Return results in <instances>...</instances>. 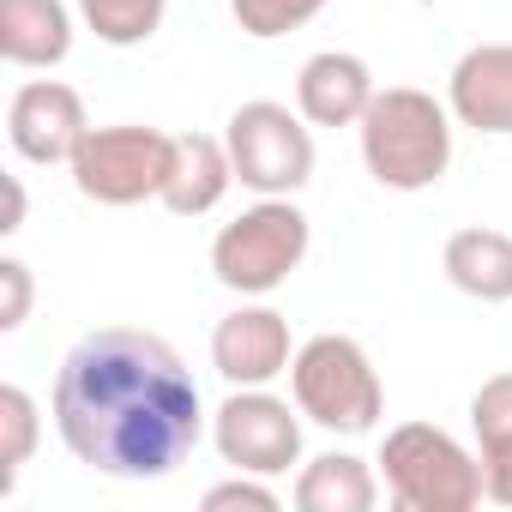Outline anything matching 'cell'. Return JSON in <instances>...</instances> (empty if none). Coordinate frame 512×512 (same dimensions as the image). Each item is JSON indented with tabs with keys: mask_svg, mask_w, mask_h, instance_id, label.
I'll use <instances>...</instances> for the list:
<instances>
[{
	"mask_svg": "<svg viewBox=\"0 0 512 512\" xmlns=\"http://www.w3.org/2000/svg\"><path fill=\"white\" fill-rule=\"evenodd\" d=\"M163 13H169V0H79L85 31H91L97 43H109V49H139V43H151L157 25H163Z\"/></svg>",
	"mask_w": 512,
	"mask_h": 512,
	"instance_id": "obj_18",
	"label": "cell"
},
{
	"mask_svg": "<svg viewBox=\"0 0 512 512\" xmlns=\"http://www.w3.org/2000/svg\"><path fill=\"white\" fill-rule=\"evenodd\" d=\"M85 133H91L85 97L61 79H31L7 103V139L25 163H73Z\"/></svg>",
	"mask_w": 512,
	"mask_h": 512,
	"instance_id": "obj_9",
	"label": "cell"
},
{
	"mask_svg": "<svg viewBox=\"0 0 512 512\" xmlns=\"http://www.w3.org/2000/svg\"><path fill=\"white\" fill-rule=\"evenodd\" d=\"M229 187H235L229 145L211 139V133H181V139H175V169H169V187H163V211H175V217H205V211L223 205Z\"/></svg>",
	"mask_w": 512,
	"mask_h": 512,
	"instance_id": "obj_13",
	"label": "cell"
},
{
	"mask_svg": "<svg viewBox=\"0 0 512 512\" xmlns=\"http://www.w3.org/2000/svg\"><path fill=\"white\" fill-rule=\"evenodd\" d=\"M211 446L229 470L284 476L290 464H302V410L266 386H229L211 416Z\"/></svg>",
	"mask_w": 512,
	"mask_h": 512,
	"instance_id": "obj_8",
	"label": "cell"
},
{
	"mask_svg": "<svg viewBox=\"0 0 512 512\" xmlns=\"http://www.w3.org/2000/svg\"><path fill=\"white\" fill-rule=\"evenodd\" d=\"M470 434L482 464V500L512 506V374H488L470 398Z\"/></svg>",
	"mask_w": 512,
	"mask_h": 512,
	"instance_id": "obj_16",
	"label": "cell"
},
{
	"mask_svg": "<svg viewBox=\"0 0 512 512\" xmlns=\"http://www.w3.org/2000/svg\"><path fill=\"white\" fill-rule=\"evenodd\" d=\"M199 506H205V512H278V488H272V476H247V470H235L229 482L205 488Z\"/></svg>",
	"mask_w": 512,
	"mask_h": 512,
	"instance_id": "obj_21",
	"label": "cell"
},
{
	"mask_svg": "<svg viewBox=\"0 0 512 512\" xmlns=\"http://www.w3.org/2000/svg\"><path fill=\"white\" fill-rule=\"evenodd\" d=\"M386 494L404 512H470L482 506V464L434 422H398L380 446Z\"/></svg>",
	"mask_w": 512,
	"mask_h": 512,
	"instance_id": "obj_5",
	"label": "cell"
},
{
	"mask_svg": "<svg viewBox=\"0 0 512 512\" xmlns=\"http://www.w3.org/2000/svg\"><path fill=\"white\" fill-rule=\"evenodd\" d=\"M0 55L13 67H61L73 55L67 0H0Z\"/></svg>",
	"mask_w": 512,
	"mask_h": 512,
	"instance_id": "obj_15",
	"label": "cell"
},
{
	"mask_svg": "<svg viewBox=\"0 0 512 512\" xmlns=\"http://www.w3.org/2000/svg\"><path fill=\"white\" fill-rule=\"evenodd\" d=\"M223 145H229L235 181L260 199H290L314 181V133L290 103H272V97L241 103L223 127Z\"/></svg>",
	"mask_w": 512,
	"mask_h": 512,
	"instance_id": "obj_6",
	"label": "cell"
},
{
	"mask_svg": "<svg viewBox=\"0 0 512 512\" xmlns=\"http://www.w3.org/2000/svg\"><path fill=\"white\" fill-rule=\"evenodd\" d=\"M229 13H235V25L247 37L272 43V37H290L302 25H314L326 13V0H229Z\"/></svg>",
	"mask_w": 512,
	"mask_h": 512,
	"instance_id": "obj_20",
	"label": "cell"
},
{
	"mask_svg": "<svg viewBox=\"0 0 512 512\" xmlns=\"http://www.w3.org/2000/svg\"><path fill=\"white\" fill-rule=\"evenodd\" d=\"M440 266H446V284L470 302H512V235L506 229H458L446 235V253H440Z\"/></svg>",
	"mask_w": 512,
	"mask_h": 512,
	"instance_id": "obj_14",
	"label": "cell"
},
{
	"mask_svg": "<svg viewBox=\"0 0 512 512\" xmlns=\"http://www.w3.org/2000/svg\"><path fill=\"white\" fill-rule=\"evenodd\" d=\"M446 109L458 127L512 139V43H476L446 79Z\"/></svg>",
	"mask_w": 512,
	"mask_h": 512,
	"instance_id": "obj_11",
	"label": "cell"
},
{
	"mask_svg": "<svg viewBox=\"0 0 512 512\" xmlns=\"http://www.w3.org/2000/svg\"><path fill=\"white\" fill-rule=\"evenodd\" d=\"M37 398L25 386H0V494H13L19 488V470L31 464L37 452Z\"/></svg>",
	"mask_w": 512,
	"mask_h": 512,
	"instance_id": "obj_19",
	"label": "cell"
},
{
	"mask_svg": "<svg viewBox=\"0 0 512 512\" xmlns=\"http://www.w3.org/2000/svg\"><path fill=\"white\" fill-rule=\"evenodd\" d=\"M362 163L380 187L392 193H422L446 175L452 163V109L434 103L416 85H386L374 91L362 115Z\"/></svg>",
	"mask_w": 512,
	"mask_h": 512,
	"instance_id": "obj_2",
	"label": "cell"
},
{
	"mask_svg": "<svg viewBox=\"0 0 512 512\" xmlns=\"http://www.w3.org/2000/svg\"><path fill=\"white\" fill-rule=\"evenodd\" d=\"M73 187L91 205H145L163 199L175 169V133L157 127H91L73 151Z\"/></svg>",
	"mask_w": 512,
	"mask_h": 512,
	"instance_id": "obj_7",
	"label": "cell"
},
{
	"mask_svg": "<svg viewBox=\"0 0 512 512\" xmlns=\"http://www.w3.org/2000/svg\"><path fill=\"white\" fill-rule=\"evenodd\" d=\"M290 362V320L278 308L253 302L211 326V368L223 374V386H272L278 374H290Z\"/></svg>",
	"mask_w": 512,
	"mask_h": 512,
	"instance_id": "obj_10",
	"label": "cell"
},
{
	"mask_svg": "<svg viewBox=\"0 0 512 512\" xmlns=\"http://www.w3.org/2000/svg\"><path fill=\"white\" fill-rule=\"evenodd\" d=\"M55 428L67 452L121 482H157L199 446L205 404L187 362L139 326L85 332L55 374Z\"/></svg>",
	"mask_w": 512,
	"mask_h": 512,
	"instance_id": "obj_1",
	"label": "cell"
},
{
	"mask_svg": "<svg viewBox=\"0 0 512 512\" xmlns=\"http://www.w3.org/2000/svg\"><path fill=\"white\" fill-rule=\"evenodd\" d=\"M374 500H380V482L350 452H320L296 476V506L302 512H368Z\"/></svg>",
	"mask_w": 512,
	"mask_h": 512,
	"instance_id": "obj_17",
	"label": "cell"
},
{
	"mask_svg": "<svg viewBox=\"0 0 512 512\" xmlns=\"http://www.w3.org/2000/svg\"><path fill=\"white\" fill-rule=\"evenodd\" d=\"M25 229V181L7 175V217H0V235H19Z\"/></svg>",
	"mask_w": 512,
	"mask_h": 512,
	"instance_id": "obj_23",
	"label": "cell"
},
{
	"mask_svg": "<svg viewBox=\"0 0 512 512\" xmlns=\"http://www.w3.org/2000/svg\"><path fill=\"white\" fill-rule=\"evenodd\" d=\"M31 296H37L31 266L7 253V260H0V332H19L31 320Z\"/></svg>",
	"mask_w": 512,
	"mask_h": 512,
	"instance_id": "obj_22",
	"label": "cell"
},
{
	"mask_svg": "<svg viewBox=\"0 0 512 512\" xmlns=\"http://www.w3.org/2000/svg\"><path fill=\"white\" fill-rule=\"evenodd\" d=\"M374 73L362 55H344V49H326V55H308L302 73H296V109L308 127H362L368 103H374Z\"/></svg>",
	"mask_w": 512,
	"mask_h": 512,
	"instance_id": "obj_12",
	"label": "cell"
},
{
	"mask_svg": "<svg viewBox=\"0 0 512 512\" xmlns=\"http://www.w3.org/2000/svg\"><path fill=\"white\" fill-rule=\"evenodd\" d=\"M308 217L302 205L290 199H260V205H247L235 223L217 229L211 241V278L235 296H272L290 284V272L308 260Z\"/></svg>",
	"mask_w": 512,
	"mask_h": 512,
	"instance_id": "obj_4",
	"label": "cell"
},
{
	"mask_svg": "<svg viewBox=\"0 0 512 512\" xmlns=\"http://www.w3.org/2000/svg\"><path fill=\"white\" fill-rule=\"evenodd\" d=\"M290 398L314 428H332V434H368L386 410V392H380L368 350L344 332H320L296 350Z\"/></svg>",
	"mask_w": 512,
	"mask_h": 512,
	"instance_id": "obj_3",
	"label": "cell"
}]
</instances>
